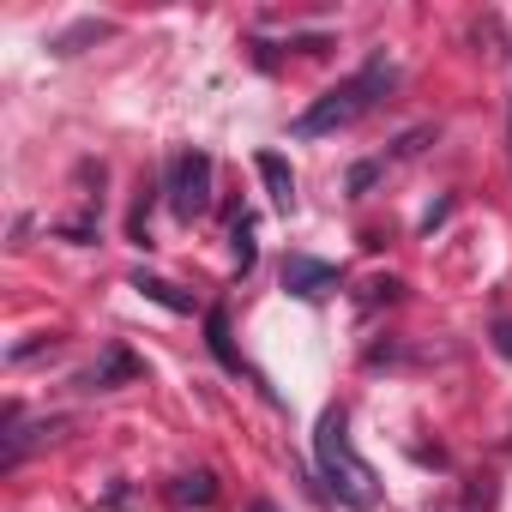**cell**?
I'll return each mask as SVG.
<instances>
[{"mask_svg": "<svg viewBox=\"0 0 512 512\" xmlns=\"http://www.w3.org/2000/svg\"><path fill=\"white\" fill-rule=\"evenodd\" d=\"M314 458H320L326 488H332L344 506H356V512H374V506H380V482H374V470L362 464V452L350 446V416H344V410H326V416H320V428H314Z\"/></svg>", "mask_w": 512, "mask_h": 512, "instance_id": "1", "label": "cell"}, {"mask_svg": "<svg viewBox=\"0 0 512 512\" xmlns=\"http://www.w3.org/2000/svg\"><path fill=\"white\" fill-rule=\"evenodd\" d=\"M392 79H398V73H392V61H386V55H374L368 67H356L344 85H332V91H326L302 121H296V139H320V133H338V127L362 121V115L392 91Z\"/></svg>", "mask_w": 512, "mask_h": 512, "instance_id": "2", "label": "cell"}, {"mask_svg": "<svg viewBox=\"0 0 512 512\" xmlns=\"http://www.w3.org/2000/svg\"><path fill=\"white\" fill-rule=\"evenodd\" d=\"M169 193H175V217H205L211 211V157L181 151L169 169Z\"/></svg>", "mask_w": 512, "mask_h": 512, "instance_id": "3", "label": "cell"}, {"mask_svg": "<svg viewBox=\"0 0 512 512\" xmlns=\"http://www.w3.org/2000/svg\"><path fill=\"white\" fill-rule=\"evenodd\" d=\"M332 284H338V272L326 260H302V253H296V260H284V290L290 296H320Z\"/></svg>", "mask_w": 512, "mask_h": 512, "instance_id": "4", "label": "cell"}, {"mask_svg": "<svg viewBox=\"0 0 512 512\" xmlns=\"http://www.w3.org/2000/svg\"><path fill=\"white\" fill-rule=\"evenodd\" d=\"M260 175H266V187H272L278 211H290V205H296V175L284 169V157H278V151H260Z\"/></svg>", "mask_w": 512, "mask_h": 512, "instance_id": "5", "label": "cell"}, {"mask_svg": "<svg viewBox=\"0 0 512 512\" xmlns=\"http://www.w3.org/2000/svg\"><path fill=\"white\" fill-rule=\"evenodd\" d=\"M205 332H211V356H217L229 374H241V356L229 350V326H223V314H211V320H205Z\"/></svg>", "mask_w": 512, "mask_h": 512, "instance_id": "6", "label": "cell"}, {"mask_svg": "<svg viewBox=\"0 0 512 512\" xmlns=\"http://www.w3.org/2000/svg\"><path fill=\"white\" fill-rule=\"evenodd\" d=\"M229 247H235V266L247 272V266H253V217H247V211L235 217V229H229Z\"/></svg>", "mask_w": 512, "mask_h": 512, "instance_id": "7", "label": "cell"}, {"mask_svg": "<svg viewBox=\"0 0 512 512\" xmlns=\"http://www.w3.org/2000/svg\"><path fill=\"white\" fill-rule=\"evenodd\" d=\"M133 290H145L151 302H163V308H175V314H187V302L175 296V284H163V278H133Z\"/></svg>", "mask_w": 512, "mask_h": 512, "instance_id": "8", "label": "cell"}, {"mask_svg": "<svg viewBox=\"0 0 512 512\" xmlns=\"http://www.w3.org/2000/svg\"><path fill=\"white\" fill-rule=\"evenodd\" d=\"M175 500H211V476L199 470V476H187L181 488H175Z\"/></svg>", "mask_w": 512, "mask_h": 512, "instance_id": "9", "label": "cell"}, {"mask_svg": "<svg viewBox=\"0 0 512 512\" xmlns=\"http://www.w3.org/2000/svg\"><path fill=\"white\" fill-rule=\"evenodd\" d=\"M500 356H512V326H500Z\"/></svg>", "mask_w": 512, "mask_h": 512, "instance_id": "10", "label": "cell"}, {"mask_svg": "<svg viewBox=\"0 0 512 512\" xmlns=\"http://www.w3.org/2000/svg\"><path fill=\"white\" fill-rule=\"evenodd\" d=\"M247 512H278V506H272V500H253V506H247Z\"/></svg>", "mask_w": 512, "mask_h": 512, "instance_id": "11", "label": "cell"}]
</instances>
